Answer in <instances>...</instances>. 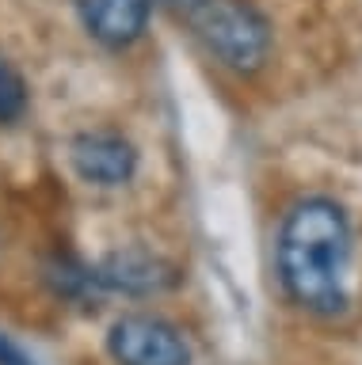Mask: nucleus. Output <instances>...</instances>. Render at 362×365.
Listing matches in <instances>:
<instances>
[{"mask_svg":"<svg viewBox=\"0 0 362 365\" xmlns=\"http://www.w3.org/2000/svg\"><path fill=\"white\" fill-rule=\"evenodd\" d=\"M278 278L293 304L316 316H336L347 308L351 270V221L343 205L324 194L293 202L278 228Z\"/></svg>","mask_w":362,"mask_h":365,"instance_id":"nucleus-1","label":"nucleus"},{"mask_svg":"<svg viewBox=\"0 0 362 365\" xmlns=\"http://www.w3.org/2000/svg\"><path fill=\"white\" fill-rule=\"evenodd\" d=\"M92 278L99 289H115V293H130V297H149V293H164L168 285L179 282L176 267L161 255L145 247H126L107 255L99 267H92Z\"/></svg>","mask_w":362,"mask_h":365,"instance_id":"nucleus-5","label":"nucleus"},{"mask_svg":"<svg viewBox=\"0 0 362 365\" xmlns=\"http://www.w3.org/2000/svg\"><path fill=\"white\" fill-rule=\"evenodd\" d=\"M153 0H81V19L96 42L126 50L145 34Z\"/></svg>","mask_w":362,"mask_h":365,"instance_id":"nucleus-6","label":"nucleus"},{"mask_svg":"<svg viewBox=\"0 0 362 365\" xmlns=\"http://www.w3.org/2000/svg\"><path fill=\"white\" fill-rule=\"evenodd\" d=\"M73 171L92 187H126L138 171V148L119 130H88L69 145Z\"/></svg>","mask_w":362,"mask_h":365,"instance_id":"nucleus-4","label":"nucleus"},{"mask_svg":"<svg viewBox=\"0 0 362 365\" xmlns=\"http://www.w3.org/2000/svg\"><path fill=\"white\" fill-rule=\"evenodd\" d=\"M191 27L198 42L218 57L225 68L252 76L271 57V23L252 0H198L191 4Z\"/></svg>","mask_w":362,"mask_h":365,"instance_id":"nucleus-2","label":"nucleus"},{"mask_svg":"<svg viewBox=\"0 0 362 365\" xmlns=\"http://www.w3.org/2000/svg\"><path fill=\"white\" fill-rule=\"evenodd\" d=\"M172 4H187L191 8V4H198V0H172Z\"/></svg>","mask_w":362,"mask_h":365,"instance_id":"nucleus-9","label":"nucleus"},{"mask_svg":"<svg viewBox=\"0 0 362 365\" xmlns=\"http://www.w3.org/2000/svg\"><path fill=\"white\" fill-rule=\"evenodd\" d=\"M0 365H35V358L12 335H0Z\"/></svg>","mask_w":362,"mask_h":365,"instance_id":"nucleus-8","label":"nucleus"},{"mask_svg":"<svg viewBox=\"0 0 362 365\" xmlns=\"http://www.w3.org/2000/svg\"><path fill=\"white\" fill-rule=\"evenodd\" d=\"M27 110V84L12 65L0 57V125H12Z\"/></svg>","mask_w":362,"mask_h":365,"instance_id":"nucleus-7","label":"nucleus"},{"mask_svg":"<svg viewBox=\"0 0 362 365\" xmlns=\"http://www.w3.org/2000/svg\"><path fill=\"white\" fill-rule=\"evenodd\" d=\"M107 350L119 365H191L183 331L149 312L119 316L107 331Z\"/></svg>","mask_w":362,"mask_h":365,"instance_id":"nucleus-3","label":"nucleus"}]
</instances>
